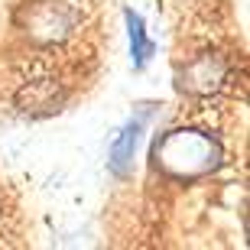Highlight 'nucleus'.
I'll return each mask as SVG.
<instances>
[{
    "label": "nucleus",
    "instance_id": "obj_1",
    "mask_svg": "<svg viewBox=\"0 0 250 250\" xmlns=\"http://www.w3.org/2000/svg\"><path fill=\"white\" fill-rule=\"evenodd\" d=\"M153 156L172 176L195 179V176H205V172L218 169L221 149H218V143L211 137H205L198 130H172L156 143Z\"/></svg>",
    "mask_w": 250,
    "mask_h": 250
},
{
    "label": "nucleus",
    "instance_id": "obj_2",
    "mask_svg": "<svg viewBox=\"0 0 250 250\" xmlns=\"http://www.w3.org/2000/svg\"><path fill=\"white\" fill-rule=\"evenodd\" d=\"M65 94L52 78H39V82H29L20 88L17 104L23 114H33V117H42V114H56L62 107Z\"/></svg>",
    "mask_w": 250,
    "mask_h": 250
},
{
    "label": "nucleus",
    "instance_id": "obj_3",
    "mask_svg": "<svg viewBox=\"0 0 250 250\" xmlns=\"http://www.w3.org/2000/svg\"><path fill=\"white\" fill-rule=\"evenodd\" d=\"M224 75V62L218 56H198L195 62L186 65V72H182V91H192V94H211L221 88Z\"/></svg>",
    "mask_w": 250,
    "mask_h": 250
},
{
    "label": "nucleus",
    "instance_id": "obj_4",
    "mask_svg": "<svg viewBox=\"0 0 250 250\" xmlns=\"http://www.w3.org/2000/svg\"><path fill=\"white\" fill-rule=\"evenodd\" d=\"M137 140H140V124H127V127L121 130V137L114 140L111 146V166L114 172H127L130 169V159H133V149H137Z\"/></svg>",
    "mask_w": 250,
    "mask_h": 250
},
{
    "label": "nucleus",
    "instance_id": "obj_5",
    "mask_svg": "<svg viewBox=\"0 0 250 250\" xmlns=\"http://www.w3.org/2000/svg\"><path fill=\"white\" fill-rule=\"evenodd\" d=\"M127 26H130V52H133V65H143L149 56H153V42L146 39V29H143L140 13L127 10Z\"/></svg>",
    "mask_w": 250,
    "mask_h": 250
}]
</instances>
